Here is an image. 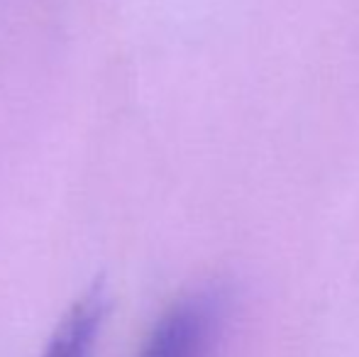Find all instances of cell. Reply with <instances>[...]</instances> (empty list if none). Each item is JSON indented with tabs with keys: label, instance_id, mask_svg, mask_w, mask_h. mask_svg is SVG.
Wrapping results in <instances>:
<instances>
[{
	"label": "cell",
	"instance_id": "1",
	"mask_svg": "<svg viewBox=\"0 0 359 357\" xmlns=\"http://www.w3.org/2000/svg\"><path fill=\"white\" fill-rule=\"evenodd\" d=\"M222 330V301L213 291H194L164 311L140 357H213Z\"/></svg>",
	"mask_w": 359,
	"mask_h": 357
},
{
	"label": "cell",
	"instance_id": "2",
	"mask_svg": "<svg viewBox=\"0 0 359 357\" xmlns=\"http://www.w3.org/2000/svg\"><path fill=\"white\" fill-rule=\"evenodd\" d=\"M105 316L108 296L103 284H93L69 306L39 357H95Z\"/></svg>",
	"mask_w": 359,
	"mask_h": 357
}]
</instances>
